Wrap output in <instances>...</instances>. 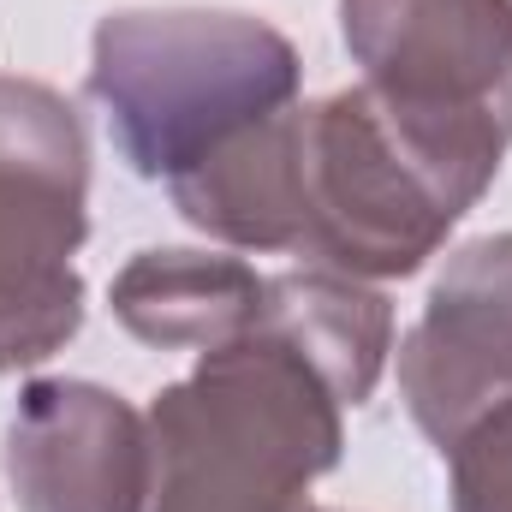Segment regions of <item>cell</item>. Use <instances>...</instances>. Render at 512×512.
<instances>
[{
    "mask_svg": "<svg viewBox=\"0 0 512 512\" xmlns=\"http://www.w3.org/2000/svg\"><path fill=\"white\" fill-rule=\"evenodd\" d=\"M495 131L423 120L370 84L292 102L274 126V256L352 280H405L495 185Z\"/></svg>",
    "mask_w": 512,
    "mask_h": 512,
    "instance_id": "6da1fadb",
    "label": "cell"
},
{
    "mask_svg": "<svg viewBox=\"0 0 512 512\" xmlns=\"http://www.w3.org/2000/svg\"><path fill=\"white\" fill-rule=\"evenodd\" d=\"M340 411L316 364L274 334L203 352L149 405V512H316L310 489L346 447Z\"/></svg>",
    "mask_w": 512,
    "mask_h": 512,
    "instance_id": "7a4b0ae2",
    "label": "cell"
},
{
    "mask_svg": "<svg viewBox=\"0 0 512 512\" xmlns=\"http://www.w3.org/2000/svg\"><path fill=\"white\" fill-rule=\"evenodd\" d=\"M304 60L286 30L221 6L108 12L90 36V96L143 179H185L227 137L298 102Z\"/></svg>",
    "mask_w": 512,
    "mask_h": 512,
    "instance_id": "3957f363",
    "label": "cell"
},
{
    "mask_svg": "<svg viewBox=\"0 0 512 512\" xmlns=\"http://www.w3.org/2000/svg\"><path fill=\"white\" fill-rule=\"evenodd\" d=\"M90 137L42 78H0V376L48 364L84 328Z\"/></svg>",
    "mask_w": 512,
    "mask_h": 512,
    "instance_id": "277c9868",
    "label": "cell"
},
{
    "mask_svg": "<svg viewBox=\"0 0 512 512\" xmlns=\"http://www.w3.org/2000/svg\"><path fill=\"white\" fill-rule=\"evenodd\" d=\"M340 36L382 102L512 143V0H340Z\"/></svg>",
    "mask_w": 512,
    "mask_h": 512,
    "instance_id": "5b68a950",
    "label": "cell"
},
{
    "mask_svg": "<svg viewBox=\"0 0 512 512\" xmlns=\"http://www.w3.org/2000/svg\"><path fill=\"white\" fill-rule=\"evenodd\" d=\"M399 393L441 453L465 423L512 399V233L447 256L417 328L399 340Z\"/></svg>",
    "mask_w": 512,
    "mask_h": 512,
    "instance_id": "8992f818",
    "label": "cell"
},
{
    "mask_svg": "<svg viewBox=\"0 0 512 512\" xmlns=\"http://www.w3.org/2000/svg\"><path fill=\"white\" fill-rule=\"evenodd\" d=\"M6 477L24 512H149V417L102 382H30L6 423Z\"/></svg>",
    "mask_w": 512,
    "mask_h": 512,
    "instance_id": "52a82bcc",
    "label": "cell"
},
{
    "mask_svg": "<svg viewBox=\"0 0 512 512\" xmlns=\"http://www.w3.org/2000/svg\"><path fill=\"white\" fill-rule=\"evenodd\" d=\"M120 328L161 352H215L256 334L268 274L233 251H137L114 274Z\"/></svg>",
    "mask_w": 512,
    "mask_h": 512,
    "instance_id": "ba28073f",
    "label": "cell"
},
{
    "mask_svg": "<svg viewBox=\"0 0 512 512\" xmlns=\"http://www.w3.org/2000/svg\"><path fill=\"white\" fill-rule=\"evenodd\" d=\"M256 334H274L292 352H304L340 405H364L393 358V304L370 280L304 262L268 274V304Z\"/></svg>",
    "mask_w": 512,
    "mask_h": 512,
    "instance_id": "9c48e42d",
    "label": "cell"
},
{
    "mask_svg": "<svg viewBox=\"0 0 512 512\" xmlns=\"http://www.w3.org/2000/svg\"><path fill=\"white\" fill-rule=\"evenodd\" d=\"M453 512H512V399L489 405L447 447Z\"/></svg>",
    "mask_w": 512,
    "mask_h": 512,
    "instance_id": "30bf717a",
    "label": "cell"
}]
</instances>
